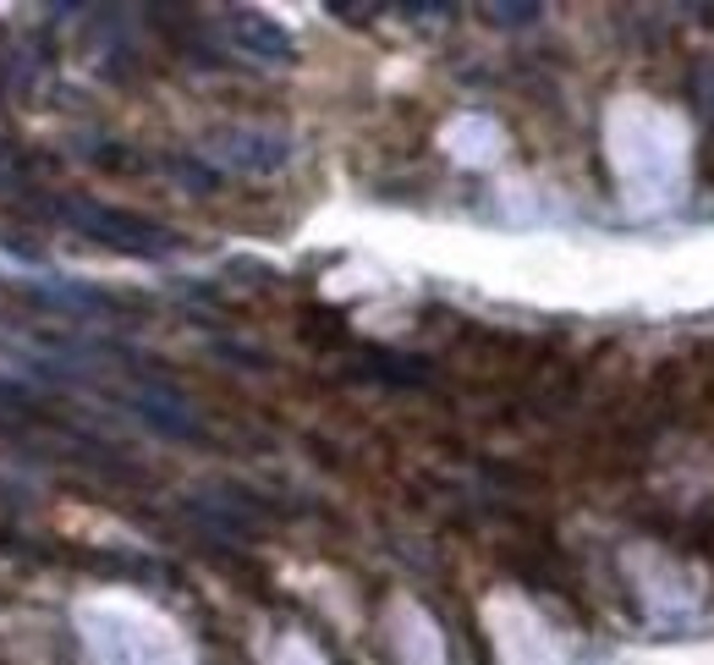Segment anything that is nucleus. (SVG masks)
I'll return each instance as SVG.
<instances>
[{"instance_id":"5","label":"nucleus","mask_w":714,"mask_h":665,"mask_svg":"<svg viewBox=\"0 0 714 665\" xmlns=\"http://www.w3.org/2000/svg\"><path fill=\"white\" fill-rule=\"evenodd\" d=\"M495 17L500 22H528V17H539V6H495Z\"/></svg>"},{"instance_id":"2","label":"nucleus","mask_w":714,"mask_h":665,"mask_svg":"<svg viewBox=\"0 0 714 665\" xmlns=\"http://www.w3.org/2000/svg\"><path fill=\"white\" fill-rule=\"evenodd\" d=\"M204 155L242 170V176H270V170H281L291 160V144L281 133H259V127H215L204 138Z\"/></svg>"},{"instance_id":"3","label":"nucleus","mask_w":714,"mask_h":665,"mask_svg":"<svg viewBox=\"0 0 714 665\" xmlns=\"http://www.w3.org/2000/svg\"><path fill=\"white\" fill-rule=\"evenodd\" d=\"M127 402L138 407L143 424H154L159 435H170V440H198L204 435V424H198V413H193V402L170 385V380H138L133 391H127Z\"/></svg>"},{"instance_id":"1","label":"nucleus","mask_w":714,"mask_h":665,"mask_svg":"<svg viewBox=\"0 0 714 665\" xmlns=\"http://www.w3.org/2000/svg\"><path fill=\"white\" fill-rule=\"evenodd\" d=\"M55 220H66L77 237L111 248V253H127V259H170L182 253V237L159 220H148L138 209H122V204H105V198H83V193H61L50 198Z\"/></svg>"},{"instance_id":"4","label":"nucleus","mask_w":714,"mask_h":665,"mask_svg":"<svg viewBox=\"0 0 714 665\" xmlns=\"http://www.w3.org/2000/svg\"><path fill=\"white\" fill-rule=\"evenodd\" d=\"M231 39L259 55V61H291L297 55V39L286 33L281 22H270L265 11H231Z\"/></svg>"}]
</instances>
